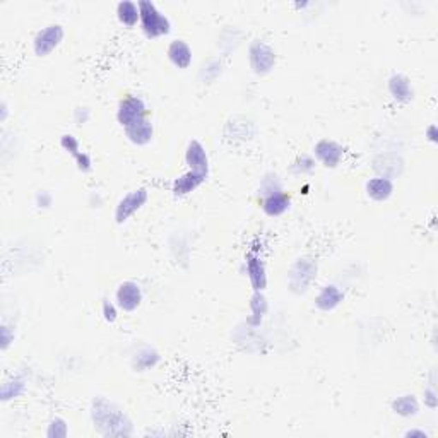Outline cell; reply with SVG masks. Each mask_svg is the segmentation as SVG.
<instances>
[{"instance_id": "1", "label": "cell", "mask_w": 438, "mask_h": 438, "mask_svg": "<svg viewBox=\"0 0 438 438\" xmlns=\"http://www.w3.org/2000/svg\"><path fill=\"white\" fill-rule=\"evenodd\" d=\"M91 421L101 437H129L134 433L132 419L118 404L107 397L93 399Z\"/></svg>"}, {"instance_id": "2", "label": "cell", "mask_w": 438, "mask_h": 438, "mask_svg": "<svg viewBox=\"0 0 438 438\" xmlns=\"http://www.w3.org/2000/svg\"><path fill=\"white\" fill-rule=\"evenodd\" d=\"M140 12L139 26L144 36L149 39H158L172 33V21L153 0H139L137 2Z\"/></svg>"}, {"instance_id": "3", "label": "cell", "mask_w": 438, "mask_h": 438, "mask_svg": "<svg viewBox=\"0 0 438 438\" xmlns=\"http://www.w3.org/2000/svg\"><path fill=\"white\" fill-rule=\"evenodd\" d=\"M318 266L313 257H298L288 269V289L295 295H305L317 280Z\"/></svg>"}, {"instance_id": "4", "label": "cell", "mask_w": 438, "mask_h": 438, "mask_svg": "<svg viewBox=\"0 0 438 438\" xmlns=\"http://www.w3.org/2000/svg\"><path fill=\"white\" fill-rule=\"evenodd\" d=\"M277 55L269 43L262 39H253L248 45V65L255 75H267L276 67Z\"/></svg>"}, {"instance_id": "5", "label": "cell", "mask_w": 438, "mask_h": 438, "mask_svg": "<svg viewBox=\"0 0 438 438\" xmlns=\"http://www.w3.org/2000/svg\"><path fill=\"white\" fill-rule=\"evenodd\" d=\"M147 199H149V192H147V188H144V187L134 188V190H130L129 194H125L124 197L118 201L117 208H115V215H113L115 223L117 224L127 223V221L132 218L134 215H137V212L146 206Z\"/></svg>"}, {"instance_id": "6", "label": "cell", "mask_w": 438, "mask_h": 438, "mask_svg": "<svg viewBox=\"0 0 438 438\" xmlns=\"http://www.w3.org/2000/svg\"><path fill=\"white\" fill-rule=\"evenodd\" d=\"M64 36L65 30L62 24H48L36 33V36L33 38V52L42 59L48 57L50 53L59 48L60 43L64 42Z\"/></svg>"}, {"instance_id": "7", "label": "cell", "mask_w": 438, "mask_h": 438, "mask_svg": "<svg viewBox=\"0 0 438 438\" xmlns=\"http://www.w3.org/2000/svg\"><path fill=\"white\" fill-rule=\"evenodd\" d=\"M147 117V104L137 94H127L120 100L117 108V122L122 127L130 125L132 122L140 120V118Z\"/></svg>"}, {"instance_id": "8", "label": "cell", "mask_w": 438, "mask_h": 438, "mask_svg": "<svg viewBox=\"0 0 438 438\" xmlns=\"http://www.w3.org/2000/svg\"><path fill=\"white\" fill-rule=\"evenodd\" d=\"M144 300L143 286L136 281H124L118 284L117 291H115V303L122 312L132 313L140 307Z\"/></svg>"}, {"instance_id": "9", "label": "cell", "mask_w": 438, "mask_h": 438, "mask_svg": "<svg viewBox=\"0 0 438 438\" xmlns=\"http://www.w3.org/2000/svg\"><path fill=\"white\" fill-rule=\"evenodd\" d=\"M313 158L325 168H338L345 158V147L332 139H320L313 146Z\"/></svg>"}, {"instance_id": "10", "label": "cell", "mask_w": 438, "mask_h": 438, "mask_svg": "<svg viewBox=\"0 0 438 438\" xmlns=\"http://www.w3.org/2000/svg\"><path fill=\"white\" fill-rule=\"evenodd\" d=\"M244 269L253 291L264 293V289L267 288V269L262 257L257 252L250 250L247 253V257H245Z\"/></svg>"}, {"instance_id": "11", "label": "cell", "mask_w": 438, "mask_h": 438, "mask_svg": "<svg viewBox=\"0 0 438 438\" xmlns=\"http://www.w3.org/2000/svg\"><path fill=\"white\" fill-rule=\"evenodd\" d=\"M185 165L190 172L199 173V175L209 176V170H211V163H209V154L204 144L197 139H192L187 144L185 149Z\"/></svg>"}, {"instance_id": "12", "label": "cell", "mask_w": 438, "mask_h": 438, "mask_svg": "<svg viewBox=\"0 0 438 438\" xmlns=\"http://www.w3.org/2000/svg\"><path fill=\"white\" fill-rule=\"evenodd\" d=\"M372 168L375 170L376 176H385V179L392 180L399 179L404 172V159L397 153H382L374 158Z\"/></svg>"}, {"instance_id": "13", "label": "cell", "mask_w": 438, "mask_h": 438, "mask_svg": "<svg viewBox=\"0 0 438 438\" xmlns=\"http://www.w3.org/2000/svg\"><path fill=\"white\" fill-rule=\"evenodd\" d=\"M125 137L129 139V143H132L134 146L144 147L149 146L154 139V125L149 118H140V120L132 122L130 125H127L124 129Z\"/></svg>"}, {"instance_id": "14", "label": "cell", "mask_w": 438, "mask_h": 438, "mask_svg": "<svg viewBox=\"0 0 438 438\" xmlns=\"http://www.w3.org/2000/svg\"><path fill=\"white\" fill-rule=\"evenodd\" d=\"M343 302H345V291L338 284L322 286L320 291L315 296V307L324 313L334 312Z\"/></svg>"}, {"instance_id": "15", "label": "cell", "mask_w": 438, "mask_h": 438, "mask_svg": "<svg viewBox=\"0 0 438 438\" xmlns=\"http://www.w3.org/2000/svg\"><path fill=\"white\" fill-rule=\"evenodd\" d=\"M166 57H168L170 64L173 67H176L179 71H185L192 65L194 52H192L190 45L185 39H173V42H170L168 48H166Z\"/></svg>"}, {"instance_id": "16", "label": "cell", "mask_w": 438, "mask_h": 438, "mask_svg": "<svg viewBox=\"0 0 438 438\" xmlns=\"http://www.w3.org/2000/svg\"><path fill=\"white\" fill-rule=\"evenodd\" d=\"M387 89L392 100L397 103L408 104L414 100V88L411 84V79L404 74H392L387 81Z\"/></svg>"}, {"instance_id": "17", "label": "cell", "mask_w": 438, "mask_h": 438, "mask_svg": "<svg viewBox=\"0 0 438 438\" xmlns=\"http://www.w3.org/2000/svg\"><path fill=\"white\" fill-rule=\"evenodd\" d=\"M260 208L262 212L269 218H280L291 208V195L288 192H277V194L269 195V197L260 199Z\"/></svg>"}, {"instance_id": "18", "label": "cell", "mask_w": 438, "mask_h": 438, "mask_svg": "<svg viewBox=\"0 0 438 438\" xmlns=\"http://www.w3.org/2000/svg\"><path fill=\"white\" fill-rule=\"evenodd\" d=\"M159 360H161V354L154 347L144 345L137 347L132 353V356H130V367L136 372H147L153 370L159 363Z\"/></svg>"}, {"instance_id": "19", "label": "cell", "mask_w": 438, "mask_h": 438, "mask_svg": "<svg viewBox=\"0 0 438 438\" xmlns=\"http://www.w3.org/2000/svg\"><path fill=\"white\" fill-rule=\"evenodd\" d=\"M208 180V176L204 175H199V173L195 172H188L183 173V175H180L179 179L173 180L172 183V192L175 197H187V195H190L192 192L197 190L199 187L202 185V183Z\"/></svg>"}, {"instance_id": "20", "label": "cell", "mask_w": 438, "mask_h": 438, "mask_svg": "<svg viewBox=\"0 0 438 438\" xmlns=\"http://www.w3.org/2000/svg\"><path fill=\"white\" fill-rule=\"evenodd\" d=\"M365 192L374 202H385L392 197L394 182L385 176H374L365 183Z\"/></svg>"}, {"instance_id": "21", "label": "cell", "mask_w": 438, "mask_h": 438, "mask_svg": "<svg viewBox=\"0 0 438 438\" xmlns=\"http://www.w3.org/2000/svg\"><path fill=\"white\" fill-rule=\"evenodd\" d=\"M255 125H253L250 120L241 118V122H238V117L228 122L226 127H224V136H226L231 143H237V140H240V143L250 140L252 137L255 136Z\"/></svg>"}, {"instance_id": "22", "label": "cell", "mask_w": 438, "mask_h": 438, "mask_svg": "<svg viewBox=\"0 0 438 438\" xmlns=\"http://www.w3.org/2000/svg\"><path fill=\"white\" fill-rule=\"evenodd\" d=\"M28 376L24 374H16L10 376L9 380L2 383V389H0V399L2 403H9V401L17 399V397L23 396L28 390Z\"/></svg>"}, {"instance_id": "23", "label": "cell", "mask_w": 438, "mask_h": 438, "mask_svg": "<svg viewBox=\"0 0 438 438\" xmlns=\"http://www.w3.org/2000/svg\"><path fill=\"white\" fill-rule=\"evenodd\" d=\"M115 14H117L118 23L125 28H136L140 21L139 6H137V2H132V0H122V2H118Z\"/></svg>"}, {"instance_id": "24", "label": "cell", "mask_w": 438, "mask_h": 438, "mask_svg": "<svg viewBox=\"0 0 438 438\" xmlns=\"http://www.w3.org/2000/svg\"><path fill=\"white\" fill-rule=\"evenodd\" d=\"M392 411L401 418H414L419 414V401L414 394H403L390 404Z\"/></svg>"}, {"instance_id": "25", "label": "cell", "mask_w": 438, "mask_h": 438, "mask_svg": "<svg viewBox=\"0 0 438 438\" xmlns=\"http://www.w3.org/2000/svg\"><path fill=\"white\" fill-rule=\"evenodd\" d=\"M267 310H269V303H267V298L264 296V293L253 291L250 298V317H248V324L253 325V327L262 324Z\"/></svg>"}, {"instance_id": "26", "label": "cell", "mask_w": 438, "mask_h": 438, "mask_svg": "<svg viewBox=\"0 0 438 438\" xmlns=\"http://www.w3.org/2000/svg\"><path fill=\"white\" fill-rule=\"evenodd\" d=\"M277 192H284V185H282V180L280 179V175H277V173H266V175L260 179L259 199L269 197V195L277 194Z\"/></svg>"}, {"instance_id": "27", "label": "cell", "mask_w": 438, "mask_h": 438, "mask_svg": "<svg viewBox=\"0 0 438 438\" xmlns=\"http://www.w3.org/2000/svg\"><path fill=\"white\" fill-rule=\"evenodd\" d=\"M315 170V158L309 156V154H300L295 161L289 165V173L296 176L310 175Z\"/></svg>"}, {"instance_id": "28", "label": "cell", "mask_w": 438, "mask_h": 438, "mask_svg": "<svg viewBox=\"0 0 438 438\" xmlns=\"http://www.w3.org/2000/svg\"><path fill=\"white\" fill-rule=\"evenodd\" d=\"M221 69H223L221 60H218V59L208 60V62L202 65L201 72H199V79H201V82H204L206 84L209 79V74H212V81H216V79H218L219 74H221Z\"/></svg>"}, {"instance_id": "29", "label": "cell", "mask_w": 438, "mask_h": 438, "mask_svg": "<svg viewBox=\"0 0 438 438\" xmlns=\"http://www.w3.org/2000/svg\"><path fill=\"white\" fill-rule=\"evenodd\" d=\"M69 435V425L64 418H53L46 428L48 438H65Z\"/></svg>"}, {"instance_id": "30", "label": "cell", "mask_w": 438, "mask_h": 438, "mask_svg": "<svg viewBox=\"0 0 438 438\" xmlns=\"http://www.w3.org/2000/svg\"><path fill=\"white\" fill-rule=\"evenodd\" d=\"M60 146H62L65 153L71 154L72 158H75L81 153V143H79L77 137L72 136V134H64V136L60 137Z\"/></svg>"}, {"instance_id": "31", "label": "cell", "mask_w": 438, "mask_h": 438, "mask_svg": "<svg viewBox=\"0 0 438 438\" xmlns=\"http://www.w3.org/2000/svg\"><path fill=\"white\" fill-rule=\"evenodd\" d=\"M118 305L115 302H111V300L104 298L103 303H101V315H103L104 320L108 322V324H115L118 318Z\"/></svg>"}, {"instance_id": "32", "label": "cell", "mask_w": 438, "mask_h": 438, "mask_svg": "<svg viewBox=\"0 0 438 438\" xmlns=\"http://www.w3.org/2000/svg\"><path fill=\"white\" fill-rule=\"evenodd\" d=\"M35 206L38 209H50L53 206V195L48 190H39L35 195Z\"/></svg>"}, {"instance_id": "33", "label": "cell", "mask_w": 438, "mask_h": 438, "mask_svg": "<svg viewBox=\"0 0 438 438\" xmlns=\"http://www.w3.org/2000/svg\"><path fill=\"white\" fill-rule=\"evenodd\" d=\"M74 159H75V165H77L79 172L81 173L93 172V159L88 153H86V151H81V153H79Z\"/></svg>"}, {"instance_id": "34", "label": "cell", "mask_w": 438, "mask_h": 438, "mask_svg": "<svg viewBox=\"0 0 438 438\" xmlns=\"http://www.w3.org/2000/svg\"><path fill=\"white\" fill-rule=\"evenodd\" d=\"M91 120V110L88 107H77L74 110V122L77 125H86Z\"/></svg>"}, {"instance_id": "35", "label": "cell", "mask_w": 438, "mask_h": 438, "mask_svg": "<svg viewBox=\"0 0 438 438\" xmlns=\"http://www.w3.org/2000/svg\"><path fill=\"white\" fill-rule=\"evenodd\" d=\"M438 394H437V387H426L425 389V394H423V397H425V406H428L430 409H435L438 406Z\"/></svg>"}, {"instance_id": "36", "label": "cell", "mask_w": 438, "mask_h": 438, "mask_svg": "<svg viewBox=\"0 0 438 438\" xmlns=\"http://www.w3.org/2000/svg\"><path fill=\"white\" fill-rule=\"evenodd\" d=\"M14 338H16V334H14V331H10L9 325L3 324L2 325V351H6L7 347H9L10 345L14 343Z\"/></svg>"}, {"instance_id": "37", "label": "cell", "mask_w": 438, "mask_h": 438, "mask_svg": "<svg viewBox=\"0 0 438 438\" xmlns=\"http://www.w3.org/2000/svg\"><path fill=\"white\" fill-rule=\"evenodd\" d=\"M425 137H426V140H428V143H432V144L438 143V129H437L435 124H430L428 127H426V129H425Z\"/></svg>"}, {"instance_id": "38", "label": "cell", "mask_w": 438, "mask_h": 438, "mask_svg": "<svg viewBox=\"0 0 438 438\" xmlns=\"http://www.w3.org/2000/svg\"><path fill=\"white\" fill-rule=\"evenodd\" d=\"M9 104H7L6 100H2V103H0V124H6L7 122V117H9Z\"/></svg>"}, {"instance_id": "39", "label": "cell", "mask_w": 438, "mask_h": 438, "mask_svg": "<svg viewBox=\"0 0 438 438\" xmlns=\"http://www.w3.org/2000/svg\"><path fill=\"white\" fill-rule=\"evenodd\" d=\"M404 437H411V438H414V437H419V438H428V437H430V433H428V432H425V430H408V432L404 433Z\"/></svg>"}, {"instance_id": "40", "label": "cell", "mask_w": 438, "mask_h": 438, "mask_svg": "<svg viewBox=\"0 0 438 438\" xmlns=\"http://www.w3.org/2000/svg\"><path fill=\"white\" fill-rule=\"evenodd\" d=\"M310 6H312V3H310V2H302V3L298 2V3H295L296 9H307V7H310Z\"/></svg>"}]
</instances>
